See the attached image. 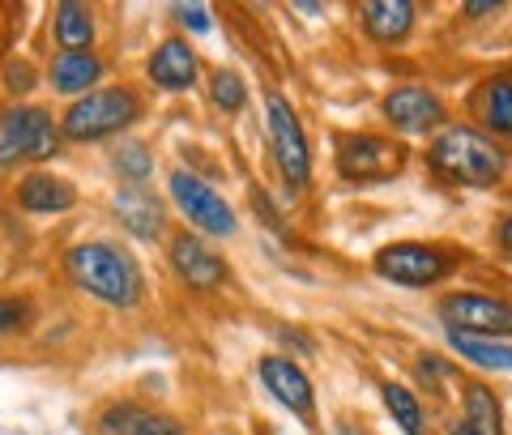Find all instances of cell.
Wrapping results in <instances>:
<instances>
[{"instance_id": "obj_5", "label": "cell", "mask_w": 512, "mask_h": 435, "mask_svg": "<svg viewBox=\"0 0 512 435\" xmlns=\"http://www.w3.org/2000/svg\"><path fill=\"white\" fill-rule=\"evenodd\" d=\"M167 188H171V201L180 205V214H184L197 231L218 235V239L235 235V209L222 201L218 192L201 180V175H192V171H171Z\"/></svg>"}, {"instance_id": "obj_2", "label": "cell", "mask_w": 512, "mask_h": 435, "mask_svg": "<svg viewBox=\"0 0 512 435\" xmlns=\"http://www.w3.org/2000/svg\"><path fill=\"white\" fill-rule=\"evenodd\" d=\"M431 163H436V171L448 175V180L487 188L500 180L504 154L495 150L483 133H474V128H444L436 145H431Z\"/></svg>"}, {"instance_id": "obj_19", "label": "cell", "mask_w": 512, "mask_h": 435, "mask_svg": "<svg viewBox=\"0 0 512 435\" xmlns=\"http://www.w3.org/2000/svg\"><path fill=\"white\" fill-rule=\"evenodd\" d=\"M457 435H500V406L483 384H470L466 389V414L457 423Z\"/></svg>"}, {"instance_id": "obj_16", "label": "cell", "mask_w": 512, "mask_h": 435, "mask_svg": "<svg viewBox=\"0 0 512 435\" xmlns=\"http://www.w3.org/2000/svg\"><path fill=\"white\" fill-rule=\"evenodd\" d=\"M116 214H120L124 227L133 235H141V239L163 235V205H158V197H150L141 184L116 192Z\"/></svg>"}, {"instance_id": "obj_28", "label": "cell", "mask_w": 512, "mask_h": 435, "mask_svg": "<svg viewBox=\"0 0 512 435\" xmlns=\"http://www.w3.org/2000/svg\"><path fill=\"white\" fill-rule=\"evenodd\" d=\"M333 435H367V431H359V427H333Z\"/></svg>"}, {"instance_id": "obj_9", "label": "cell", "mask_w": 512, "mask_h": 435, "mask_svg": "<svg viewBox=\"0 0 512 435\" xmlns=\"http://www.w3.org/2000/svg\"><path fill=\"white\" fill-rule=\"evenodd\" d=\"M376 273L389 282H402V286H431L448 273V261L436 248H423V244H393L376 256Z\"/></svg>"}, {"instance_id": "obj_25", "label": "cell", "mask_w": 512, "mask_h": 435, "mask_svg": "<svg viewBox=\"0 0 512 435\" xmlns=\"http://www.w3.org/2000/svg\"><path fill=\"white\" fill-rule=\"evenodd\" d=\"M210 94H214V107L222 111H239L248 99V86H244V77L231 73V69H218L214 73V82H210Z\"/></svg>"}, {"instance_id": "obj_4", "label": "cell", "mask_w": 512, "mask_h": 435, "mask_svg": "<svg viewBox=\"0 0 512 435\" xmlns=\"http://www.w3.org/2000/svg\"><path fill=\"white\" fill-rule=\"evenodd\" d=\"M56 124L39 107H5L0 111V167L26 163V158L56 154Z\"/></svg>"}, {"instance_id": "obj_7", "label": "cell", "mask_w": 512, "mask_h": 435, "mask_svg": "<svg viewBox=\"0 0 512 435\" xmlns=\"http://www.w3.org/2000/svg\"><path fill=\"white\" fill-rule=\"evenodd\" d=\"M440 316H444V325H453V333H470V337L512 333V308L491 295H448L440 303Z\"/></svg>"}, {"instance_id": "obj_20", "label": "cell", "mask_w": 512, "mask_h": 435, "mask_svg": "<svg viewBox=\"0 0 512 435\" xmlns=\"http://www.w3.org/2000/svg\"><path fill=\"white\" fill-rule=\"evenodd\" d=\"M461 359H470L474 367H491V372H512V346L495 342V337H470V333H453L448 337Z\"/></svg>"}, {"instance_id": "obj_24", "label": "cell", "mask_w": 512, "mask_h": 435, "mask_svg": "<svg viewBox=\"0 0 512 435\" xmlns=\"http://www.w3.org/2000/svg\"><path fill=\"white\" fill-rule=\"evenodd\" d=\"M384 406H389V414L402 423L406 435H423V406L414 401V393L406 384H384Z\"/></svg>"}, {"instance_id": "obj_3", "label": "cell", "mask_w": 512, "mask_h": 435, "mask_svg": "<svg viewBox=\"0 0 512 435\" xmlns=\"http://www.w3.org/2000/svg\"><path fill=\"white\" fill-rule=\"evenodd\" d=\"M141 120V99L128 86H107L90 90L86 99H77L60 120V133L69 141H103L120 128Z\"/></svg>"}, {"instance_id": "obj_27", "label": "cell", "mask_w": 512, "mask_h": 435, "mask_svg": "<svg viewBox=\"0 0 512 435\" xmlns=\"http://www.w3.org/2000/svg\"><path fill=\"white\" fill-rule=\"evenodd\" d=\"M175 18H180L188 30H197V35L210 30V9L205 5H175Z\"/></svg>"}, {"instance_id": "obj_22", "label": "cell", "mask_w": 512, "mask_h": 435, "mask_svg": "<svg viewBox=\"0 0 512 435\" xmlns=\"http://www.w3.org/2000/svg\"><path fill=\"white\" fill-rule=\"evenodd\" d=\"M483 120L495 128V133L512 137V73L495 77V82L483 90Z\"/></svg>"}, {"instance_id": "obj_30", "label": "cell", "mask_w": 512, "mask_h": 435, "mask_svg": "<svg viewBox=\"0 0 512 435\" xmlns=\"http://www.w3.org/2000/svg\"><path fill=\"white\" fill-rule=\"evenodd\" d=\"M222 435H227V431H222Z\"/></svg>"}, {"instance_id": "obj_21", "label": "cell", "mask_w": 512, "mask_h": 435, "mask_svg": "<svg viewBox=\"0 0 512 435\" xmlns=\"http://www.w3.org/2000/svg\"><path fill=\"white\" fill-rule=\"evenodd\" d=\"M52 26H56V43L64 47V52H90V39H94L90 9H82V5H60Z\"/></svg>"}, {"instance_id": "obj_29", "label": "cell", "mask_w": 512, "mask_h": 435, "mask_svg": "<svg viewBox=\"0 0 512 435\" xmlns=\"http://www.w3.org/2000/svg\"><path fill=\"white\" fill-rule=\"evenodd\" d=\"M504 244L512 248V218H504Z\"/></svg>"}, {"instance_id": "obj_15", "label": "cell", "mask_w": 512, "mask_h": 435, "mask_svg": "<svg viewBox=\"0 0 512 435\" xmlns=\"http://www.w3.org/2000/svg\"><path fill=\"white\" fill-rule=\"evenodd\" d=\"M18 201H22V209H30V214H64V209H73L77 192L69 180H60V175L35 171L18 184Z\"/></svg>"}, {"instance_id": "obj_11", "label": "cell", "mask_w": 512, "mask_h": 435, "mask_svg": "<svg viewBox=\"0 0 512 435\" xmlns=\"http://www.w3.org/2000/svg\"><path fill=\"white\" fill-rule=\"evenodd\" d=\"M440 116H444L440 99L423 86H397L384 99V120L393 128H402V133H427V128L440 124Z\"/></svg>"}, {"instance_id": "obj_17", "label": "cell", "mask_w": 512, "mask_h": 435, "mask_svg": "<svg viewBox=\"0 0 512 435\" xmlns=\"http://www.w3.org/2000/svg\"><path fill=\"white\" fill-rule=\"evenodd\" d=\"M363 26L367 35L380 43H397L410 35L414 26V5L410 0H367L363 5Z\"/></svg>"}, {"instance_id": "obj_1", "label": "cell", "mask_w": 512, "mask_h": 435, "mask_svg": "<svg viewBox=\"0 0 512 435\" xmlns=\"http://www.w3.org/2000/svg\"><path fill=\"white\" fill-rule=\"evenodd\" d=\"M73 286H82L86 295L111 303V308H133L141 299V269L133 256L116 244H77L64 256Z\"/></svg>"}, {"instance_id": "obj_6", "label": "cell", "mask_w": 512, "mask_h": 435, "mask_svg": "<svg viewBox=\"0 0 512 435\" xmlns=\"http://www.w3.org/2000/svg\"><path fill=\"white\" fill-rule=\"evenodd\" d=\"M265 116H269V145H274V163L282 171V180L291 188L308 184L312 158H308V141H303V128L295 120V111L286 107L282 94H269V99H265Z\"/></svg>"}, {"instance_id": "obj_13", "label": "cell", "mask_w": 512, "mask_h": 435, "mask_svg": "<svg viewBox=\"0 0 512 435\" xmlns=\"http://www.w3.org/2000/svg\"><path fill=\"white\" fill-rule=\"evenodd\" d=\"M197 52L184 43V39H163L154 47V56L146 64V73H150V82L154 86H163V90H188L192 82H197Z\"/></svg>"}, {"instance_id": "obj_18", "label": "cell", "mask_w": 512, "mask_h": 435, "mask_svg": "<svg viewBox=\"0 0 512 435\" xmlns=\"http://www.w3.org/2000/svg\"><path fill=\"white\" fill-rule=\"evenodd\" d=\"M103 77V60L94 52H60L52 60V90L56 94H82Z\"/></svg>"}, {"instance_id": "obj_10", "label": "cell", "mask_w": 512, "mask_h": 435, "mask_svg": "<svg viewBox=\"0 0 512 435\" xmlns=\"http://www.w3.org/2000/svg\"><path fill=\"white\" fill-rule=\"evenodd\" d=\"M171 269H175V278L188 282V286H197V290H210V286H218L222 278H227L222 256L205 244L201 235H192V231H180L171 239Z\"/></svg>"}, {"instance_id": "obj_8", "label": "cell", "mask_w": 512, "mask_h": 435, "mask_svg": "<svg viewBox=\"0 0 512 435\" xmlns=\"http://www.w3.org/2000/svg\"><path fill=\"white\" fill-rule=\"evenodd\" d=\"M338 167L346 180H389V175H397V167H402V150H397L393 141H380V137H342L338 141Z\"/></svg>"}, {"instance_id": "obj_12", "label": "cell", "mask_w": 512, "mask_h": 435, "mask_svg": "<svg viewBox=\"0 0 512 435\" xmlns=\"http://www.w3.org/2000/svg\"><path fill=\"white\" fill-rule=\"evenodd\" d=\"M261 380H265V389L274 393L291 414L312 418V380L303 376V367L295 359L265 354V359H261Z\"/></svg>"}, {"instance_id": "obj_23", "label": "cell", "mask_w": 512, "mask_h": 435, "mask_svg": "<svg viewBox=\"0 0 512 435\" xmlns=\"http://www.w3.org/2000/svg\"><path fill=\"white\" fill-rule=\"evenodd\" d=\"M116 171L124 175L128 184H146L150 180V171H154V154H150V145L146 141H120L116 145Z\"/></svg>"}, {"instance_id": "obj_14", "label": "cell", "mask_w": 512, "mask_h": 435, "mask_svg": "<svg viewBox=\"0 0 512 435\" xmlns=\"http://www.w3.org/2000/svg\"><path fill=\"white\" fill-rule=\"evenodd\" d=\"M99 427L107 435H184V427L175 423L167 414H154V410H141L133 401H116V406H107Z\"/></svg>"}, {"instance_id": "obj_26", "label": "cell", "mask_w": 512, "mask_h": 435, "mask_svg": "<svg viewBox=\"0 0 512 435\" xmlns=\"http://www.w3.org/2000/svg\"><path fill=\"white\" fill-rule=\"evenodd\" d=\"M26 299H0V337H9V333H18L26 325Z\"/></svg>"}]
</instances>
